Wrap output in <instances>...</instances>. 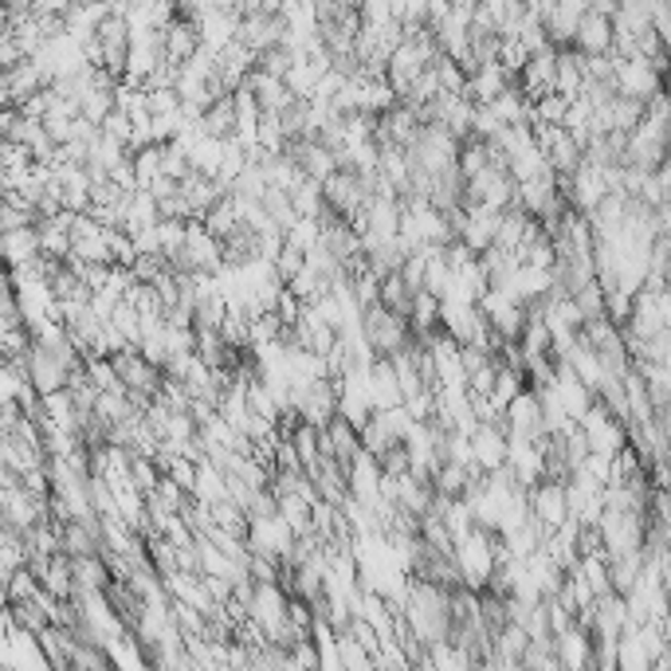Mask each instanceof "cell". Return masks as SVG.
I'll use <instances>...</instances> for the list:
<instances>
[{
	"label": "cell",
	"mask_w": 671,
	"mask_h": 671,
	"mask_svg": "<svg viewBox=\"0 0 671 671\" xmlns=\"http://www.w3.org/2000/svg\"><path fill=\"white\" fill-rule=\"evenodd\" d=\"M130 236H134L138 256H157V251H161V228H157V224H149V228H134Z\"/></svg>",
	"instance_id": "f5cc1de1"
},
{
	"label": "cell",
	"mask_w": 671,
	"mask_h": 671,
	"mask_svg": "<svg viewBox=\"0 0 671 671\" xmlns=\"http://www.w3.org/2000/svg\"><path fill=\"white\" fill-rule=\"evenodd\" d=\"M322 656H318V644H314V636H306V640H299L291 648V668H318Z\"/></svg>",
	"instance_id": "816d5d0a"
},
{
	"label": "cell",
	"mask_w": 671,
	"mask_h": 671,
	"mask_svg": "<svg viewBox=\"0 0 671 671\" xmlns=\"http://www.w3.org/2000/svg\"><path fill=\"white\" fill-rule=\"evenodd\" d=\"M193 499H201V503H216V499H228V476H224L221 463H212L209 456H204V460L197 463Z\"/></svg>",
	"instance_id": "836d02e7"
},
{
	"label": "cell",
	"mask_w": 671,
	"mask_h": 671,
	"mask_svg": "<svg viewBox=\"0 0 671 671\" xmlns=\"http://www.w3.org/2000/svg\"><path fill=\"white\" fill-rule=\"evenodd\" d=\"M503 126H506V122L495 114V107H479V114H476V138H495Z\"/></svg>",
	"instance_id": "db71d44e"
},
{
	"label": "cell",
	"mask_w": 671,
	"mask_h": 671,
	"mask_svg": "<svg viewBox=\"0 0 671 671\" xmlns=\"http://www.w3.org/2000/svg\"><path fill=\"white\" fill-rule=\"evenodd\" d=\"M506 421H511V436L523 440H546V409L538 389H523V393L506 405Z\"/></svg>",
	"instance_id": "8fae6325"
},
{
	"label": "cell",
	"mask_w": 671,
	"mask_h": 671,
	"mask_svg": "<svg viewBox=\"0 0 671 671\" xmlns=\"http://www.w3.org/2000/svg\"><path fill=\"white\" fill-rule=\"evenodd\" d=\"M361 338L373 346L378 358H393L413 342V322H409V314L389 311L385 303H373L361 314Z\"/></svg>",
	"instance_id": "7a4b0ae2"
},
{
	"label": "cell",
	"mask_w": 671,
	"mask_h": 671,
	"mask_svg": "<svg viewBox=\"0 0 671 671\" xmlns=\"http://www.w3.org/2000/svg\"><path fill=\"white\" fill-rule=\"evenodd\" d=\"M479 264H483V271H488L491 287H511V283H515V276H518V267H523V259H518V251L491 244V248L479 256Z\"/></svg>",
	"instance_id": "f546056e"
},
{
	"label": "cell",
	"mask_w": 671,
	"mask_h": 671,
	"mask_svg": "<svg viewBox=\"0 0 671 671\" xmlns=\"http://www.w3.org/2000/svg\"><path fill=\"white\" fill-rule=\"evenodd\" d=\"M44 87H52V79H47V71L40 67V59H20L16 67H4V102L9 107H20L24 99H32L36 91H44Z\"/></svg>",
	"instance_id": "2e32d148"
},
{
	"label": "cell",
	"mask_w": 671,
	"mask_h": 671,
	"mask_svg": "<svg viewBox=\"0 0 671 671\" xmlns=\"http://www.w3.org/2000/svg\"><path fill=\"white\" fill-rule=\"evenodd\" d=\"M663 67L652 64L644 56H616V91L628 94V99L652 102L663 91Z\"/></svg>",
	"instance_id": "277c9868"
},
{
	"label": "cell",
	"mask_w": 671,
	"mask_h": 671,
	"mask_svg": "<svg viewBox=\"0 0 671 671\" xmlns=\"http://www.w3.org/2000/svg\"><path fill=\"white\" fill-rule=\"evenodd\" d=\"M166 56H169V64H189V59L197 56L204 47V36H201V24H197L193 16H177L174 24H166Z\"/></svg>",
	"instance_id": "ffe728a7"
},
{
	"label": "cell",
	"mask_w": 671,
	"mask_h": 671,
	"mask_svg": "<svg viewBox=\"0 0 671 671\" xmlns=\"http://www.w3.org/2000/svg\"><path fill=\"white\" fill-rule=\"evenodd\" d=\"M515 83H518V75L511 71V67H506L503 59H491V64L471 67L463 94H468L471 102H479V107H488V102H495L499 94H506Z\"/></svg>",
	"instance_id": "30bf717a"
},
{
	"label": "cell",
	"mask_w": 671,
	"mask_h": 671,
	"mask_svg": "<svg viewBox=\"0 0 671 671\" xmlns=\"http://www.w3.org/2000/svg\"><path fill=\"white\" fill-rule=\"evenodd\" d=\"M495 232H499V212L495 209H468V224H463L460 239L483 256V251L495 244Z\"/></svg>",
	"instance_id": "83f0119b"
},
{
	"label": "cell",
	"mask_w": 671,
	"mask_h": 671,
	"mask_svg": "<svg viewBox=\"0 0 671 671\" xmlns=\"http://www.w3.org/2000/svg\"><path fill=\"white\" fill-rule=\"evenodd\" d=\"M322 193H326V204H331L338 216H346V221H358L361 212H366V204L373 201L366 177H361L358 169H346V166H338L326 181H322Z\"/></svg>",
	"instance_id": "3957f363"
},
{
	"label": "cell",
	"mask_w": 671,
	"mask_h": 671,
	"mask_svg": "<svg viewBox=\"0 0 671 671\" xmlns=\"http://www.w3.org/2000/svg\"><path fill=\"white\" fill-rule=\"evenodd\" d=\"M530 511L550 530H558L570 518V488H566V479H543L538 488H530Z\"/></svg>",
	"instance_id": "4fadbf2b"
},
{
	"label": "cell",
	"mask_w": 671,
	"mask_h": 671,
	"mask_svg": "<svg viewBox=\"0 0 671 671\" xmlns=\"http://www.w3.org/2000/svg\"><path fill=\"white\" fill-rule=\"evenodd\" d=\"M652 652H648V644L640 640L636 628H628L620 640H616V668H628V671H640V668H652Z\"/></svg>",
	"instance_id": "d590c367"
},
{
	"label": "cell",
	"mask_w": 671,
	"mask_h": 671,
	"mask_svg": "<svg viewBox=\"0 0 671 671\" xmlns=\"http://www.w3.org/2000/svg\"><path fill=\"white\" fill-rule=\"evenodd\" d=\"M369 396H373V409L405 405V389H401V378H396L393 358L373 361V369H369Z\"/></svg>",
	"instance_id": "cb8c5ba5"
},
{
	"label": "cell",
	"mask_w": 671,
	"mask_h": 671,
	"mask_svg": "<svg viewBox=\"0 0 671 671\" xmlns=\"http://www.w3.org/2000/svg\"><path fill=\"white\" fill-rule=\"evenodd\" d=\"M294 526L283 515H267V518H248V546L256 553H271L287 566L294 553Z\"/></svg>",
	"instance_id": "52a82bcc"
},
{
	"label": "cell",
	"mask_w": 671,
	"mask_h": 671,
	"mask_svg": "<svg viewBox=\"0 0 671 671\" xmlns=\"http://www.w3.org/2000/svg\"><path fill=\"white\" fill-rule=\"evenodd\" d=\"M644 578V550H633V553H613L608 558V581H613V593H633Z\"/></svg>",
	"instance_id": "1f68e13d"
},
{
	"label": "cell",
	"mask_w": 671,
	"mask_h": 671,
	"mask_svg": "<svg viewBox=\"0 0 671 671\" xmlns=\"http://www.w3.org/2000/svg\"><path fill=\"white\" fill-rule=\"evenodd\" d=\"M405 616L413 625L416 636H424L428 644L451 640V589L436 585V581L413 578V589H409L405 601Z\"/></svg>",
	"instance_id": "6da1fadb"
},
{
	"label": "cell",
	"mask_w": 671,
	"mask_h": 671,
	"mask_svg": "<svg viewBox=\"0 0 671 671\" xmlns=\"http://www.w3.org/2000/svg\"><path fill=\"white\" fill-rule=\"evenodd\" d=\"M585 87V52L578 47H558V91L566 99H578Z\"/></svg>",
	"instance_id": "4dcf8cb0"
},
{
	"label": "cell",
	"mask_w": 671,
	"mask_h": 671,
	"mask_svg": "<svg viewBox=\"0 0 671 671\" xmlns=\"http://www.w3.org/2000/svg\"><path fill=\"white\" fill-rule=\"evenodd\" d=\"M201 126L209 138H236L239 134V111H236V99L224 94V99H212L209 107L201 111Z\"/></svg>",
	"instance_id": "4316f807"
},
{
	"label": "cell",
	"mask_w": 671,
	"mask_h": 671,
	"mask_svg": "<svg viewBox=\"0 0 671 671\" xmlns=\"http://www.w3.org/2000/svg\"><path fill=\"white\" fill-rule=\"evenodd\" d=\"M616 44V24L613 16H601V12H589L581 16L578 24V36H573V47L585 52V56H608Z\"/></svg>",
	"instance_id": "ac0fdd59"
},
{
	"label": "cell",
	"mask_w": 671,
	"mask_h": 671,
	"mask_svg": "<svg viewBox=\"0 0 671 671\" xmlns=\"http://www.w3.org/2000/svg\"><path fill=\"white\" fill-rule=\"evenodd\" d=\"M553 652L561 668H593V633L585 625H573L553 636Z\"/></svg>",
	"instance_id": "d4e9b609"
},
{
	"label": "cell",
	"mask_w": 671,
	"mask_h": 671,
	"mask_svg": "<svg viewBox=\"0 0 671 671\" xmlns=\"http://www.w3.org/2000/svg\"><path fill=\"white\" fill-rule=\"evenodd\" d=\"M413 299H416V291L405 283V276H401V271H393V276L381 279V303H385L389 311L409 314V311H413Z\"/></svg>",
	"instance_id": "60d3db41"
},
{
	"label": "cell",
	"mask_w": 671,
	"mask_h": 671,
	"mask_svg": "<svg viewBox=\"0 0 671 671\" xmlns=\"http://www.w3.org/2000/svg\"><path fill=\"white\" fill-rule=\"evenodd\" d=\"M601 534H605V558H613V553L644 550V538H648V515H633V511H605V515H601Z\"/></svg>",
	"instance_id": "8992f818"
},
{
	"label": "cell",
	"mask_w": 671,
	"mask_h": 671,
	"mask_svg": "<svg viewBox=\"0 0 671 671\" xmlns=\"http://www.w3.org/2000/svg\"><path fill=\"white\" fill-rule=\"evenodd\" d=\"M287 32H291V24H287V16L283 12H276V9H256V12H248L244 16V24H239V36L236 40H244V44L251 47V52H267V47H279L287 40Z\"/></svg>",
	"instance_id": "9c48e42d"
},
{
	"label": "cell",
	"mask_w": 671,
	"mask_h": 671,
	"mask_svg": "<svg viewBox=\"0 0 671 671\" xmlns=\"http://www.w3.org/2000/svg\"><path fill=\"white\" fill-rule=\"evenodd\" d=\"M102 134H107V138H119V142H134V119H130L126 111H122V107H114L111 114H107V122H102Z\"/></svg>",
	"instance_id": "681fc988"
},
{
	"label": "cell",
	"mask_w": 671,
	"mask_h": 671,
	"mask_svg": "<svg viewBox=\"0 0 671 671\" xmlns=\"http://www.w3.org/2000/svg\"><path fill=\"white\" fill-rule=\"evenodd\" d=\"M130 271H134V283H157V279L169 271V256L166 251H157V256H138L130 264Z\"/></svg>",
	"instance_id": "bcb514c9"
},
{
	"label": "cell",
	"mask_w": 671,
	"mask_h": 671,
	"mask_svg": "<svg viewBox=\"0 0 671 671\" xmlns=\"http://www.w3.org/2000/svg\"><path fill=\"white\" fill-rule=\"evenodd\" d=\"M4 256H9V267L32 264V259L44 256V251H40V232H36V224H32V228H12V232H4Z\"/></svg>",
	"instance_id": "e575fe53"
},
{
	"label": "cell",
	"mask_w": 671,
	"mask_h": 671,
	"mask_svg": "<svg viewBox=\"0 0 671 671\" xmlns=\"http://www.w3.org/2000/svg\"><path fill=\"white\" fill-rule=\"evenodd\" d=\"M248 87L256 91L264 114H279L287 102H294V91L287 87L283 75H271V71H264V67H256V71L248 75Z\"/></svg>",
	"instance_id": "484cf974"
},
{
	"label": "cell",
	"mask_w": 671,
	"mask_h": 671,
	"mask_svg": "<svg viewBox=\"0 0 671 671\" xmlns=\"http://www.w3.org/2000/svg\"><path fill=\"white\" fill-rule=\"evenodd\" d=\"M102 668H114L111 648H107V644H99V640H79V636H75L71 671H102Z\"/></svg>",
	"instance_id": "8d00e7d4"
},
{
	"label": "cell",
	"mask_w": 671,
	"mask_h": 671,
	"mask_svg": "<svg viewBox=\"0 0 671 671\" xmlns=\"http://www.w3.org/2000/svg\"><path fill=\"white\" fill-rule=\"evenodd\" d=\"M287 608H291V593H287L279 581H256V597H251V616H256L264 628H276L279 620H287Z\"/></svg>",
	"instance_id": "7402d4cb"
},
{
	"label": "cell",
	"mask_w": 671,
	"mask_h": 671,
	"mask_svg": "<svg viewBox=\"0 0 671 671\" xmlns=\"http://www.w3.org/2000/svg\"><path fill=\"white\" fill-rule=\"evenodd\" d=\"M361 448H366V444H361V428L346 413H338L331 424H322V456H334L338 463L350 468V460Z\"/></svg>",
	"instance_id": "9a60e30c"
},
{
	"label": "cell",
	"mask_w": 671,
	"mask_h": 671,
	"mask_svg": "<svg viewBox=\"0 0 671 671\" xmlns=\"http://www.w3.org/2000/svg\"><path fill=\"white\" fill-rule=\"evenodd\" d=\"M495 381H499V361H488V366H479L476 373L468 378L471 396H491V393H495Z\"/></svg>",
	"instance_id": "f907efd6"
},
{
	"label": "cell",
	"mask_w": 671,
	"mask_h": 671,
	"mask_svg": "<svg viewBox=\"0 0 671 671\" xmlns=\"http://www.w3.org/2000/svg\"><path fill=\"white\" fill-rule=\"evenodd\" d=\"M381 479H385L381 460L369 448H361L350 460V495L366 506H378L381 503Z\"/></svg>",
	"instance_id": "e0dca14e"
},
{
	"label": "cell",
	"mask_w": 671,
	"mask_h": 671,
	"mask_svg": "<svg viewBox=\"0 0 671 671\" xmlns=\"http://www.w3.org/2000/svg\"><path fill=\"white\" fill-rule=\"evenodd\" d=\"M471 451H476V463L483 471H495L511 456V433L495 421H479V428L471 433Z\"/></svg>",
	"instance_id": "5bb4252c"
},
{
	"label": "cell",
	"mask_w": 671,
	"mask_h": 671,
	"mask_svg": "<svg viewBox=\"0 0 671 671\" xmlns=\"http://www.w3.org/2000/svg\"><path fill=\"white\" fill-rule=\"evenodd\" d=\"M361 444H366L373 456H381L385 448H393V444H401V436L389 428V421L381 413H373L366 424H361Z\"/></svg>",
	"instance_id": "b9f144b4"
},
{
	"label": "cell",
	"mask_w": 671,
	"mask_h": 671,
	"mask_svg": "<svg viewBox=\"0 0 671 671\" xmlns=\"http://www.w3.org/2000/svg\"><path fill=\"white\" fill-rule=\"evenodd\" d=\"M264 209L267 216L279 224V228H291L294 221H299V209H294L291 201V189H279V184H267V193H264Z\"/></svg>",
	"instance_id": "ab89813d"
},
{
	"label": "cell",
	"mask_w": 671,
	"mask_h": 671,
	"mask_svg": "<svg viewBox=\"0 0 671 671\" xmlns=\"http://www.w3.org/2000/svg\"><path fill=\"white\" fill-rule=\"evenodd\" d=\"M553 267H538V264H523L518 267L515 283H511V291L523 299V303H534V299H546V294L553 291Z\"/></svg>",
	"instance_id": "f1b7e54d"
},
{
	"label": "cell",
	"mask_w": 671,
	"mask_h": 671,
	"mask_svg": "<svg viewBox=\"0 0 671 671\" xmlns=\"http://www.w3.org/2000/svg\"><path fill=\"white\" fill-rule=\"evenodd\" d=\"M256 259H264V232L251 228L248 221H239L236 232L224 236V264L248 267V264H256Z\"/></svg>",
	"instance_id": "603a6c76"
},
{
	"label": "cell",
	"mask_w": 671,
	"mask_h": 671,
	"mask_svg": "<svg viewBox=\"0 0 671 671\" xmlns=\"http://www.w3.org/2000/svg\"><path fill=\"white\" fill-rule=\"evenodd\" d=\"M663 94H668V99H671V75H668V79H663Z\"/></svg>",
	"instance_id": "9f6ffc18"
},
{
	"label": "cell",
	"mask_w": 671,
	"mask_h": 671,
	"mask_svg": "<svg viewBox=\"0 0 671 671\" xmlns=\"http://www.w3.org/2000/svg\"><path fill=\"white\" fill-rule=\"evenodd\" d=\"M40 644H44L47 660H52V671H71V652H75V628L64 625H47L40 633Z\"/></svg>",
	"instance_id": "d6a6232c"
},
{
	"label": "cell",
	"mask_w": 671,
	"mask_h": 671,
	"mask_svg": "<svg viewBox=\"0 0 671 671\" xmlns=\"http://www.w3.org/2000/svg\"><path fill=\"white\" fill-rule=\"evenodd\" d=\"M378 460H381V471H385V476H409V471H413V456H409L405 440L393 444V448H385Z\"/></svg>",
	"instance_id": "c3c4849f"
},
{
	"label": "cell",
	"mask_w": 671,
	"mask_h": 671,
	"mask_svg": "<svg viewBox=\"0 0 671 671\" xmlns=\"http://www.w3.org/2000/svg\"><path fill=\"white\" fill-rule=\"evenodd\" d=\"M518 87H523L526 99H543V94L558 91V47H546V52H534L530 59L518 71Z\"/></svg>",
	"instance_id": "7c38bea8"
},
{
	"label": "cell",
	"mask_w": 671,
	"mask_h": 671,
	"mask_svg": "<svg viewBox=\"0 0 671 671\" xmlns=\"http://www.w3.org/2000/svg\"><path fill=\"white\" fill-rule=\"evenodd\" d=\"M561 189H566V197H570L573 209L585 212V216H593L597 204L613 193V189H608V174L601 166H593V161H581V169L570 177V181L561 184Z\"/></svg>",
	"instance_id": "ba28073f"
},
{
	"label": "cell",
	"mask_w": 671,
	"mask_h": 671,
	"mask_svg": "<svg viewBox=\"0 0 671 671\" xmlns=\"http://www.w3.org/2000/svg\"><path fill=\"white\" fill-rule=\"evenodd\" d=\"M570 107H573V99H566L561 91L543 94V99L534 102V111H538V126H566Z\"/></svg>",
	"instance_id": "7bdbcfd3"
},
{
	"label": "cell",
	"mask_w": 671,
	"mask_h": 671,
	"mask_svg": "<svg viewBox=\"0 0 671 671\" xmlns=\"http://www.w3.org/2000/svg\"><path fill=\"white\" fill-rule=\"evenodd\" d=\"M479 613H483V625L499 633L503 625H511V597L495 589H479Z\"/></svg>",
	"instance_id": "f35d334b"
},
{
	"label": "cell",
	"mask_w": 671,
	"mask_h": 671,
	"mask_svg": "<svg viewBox=\"0 0 671 671\" xmlns=\"http://www.w3.org/2000/svg\"><path fill=\"white\" fill-rule=\"evenodd\" d=\"M29 381L40 389V393H59V389H67V381H71V369L64 366L59 358H52V354L44 350V346H36V338H32V350H29Z\"/></svg>",
	"instance_id": "d6986e66"
},
{
	"label": "cell",
	"mask_w": 671,
	"mask_h": 671,
	"mask_svg": "<svg viewBox=\"0 0 671 671\" xmlns=\"http://www.w3.org/2000/svg\"><path fill=\"white\" fill-rule=\"evenodd\" d=\"M224 154H228V142H224V138H209V134H204V138L197 142V149H193L189 157H193V169H197V174L221 177Z\"/></svg>",
	"instance_id": "74e56055"
},
{
	"label": "cell",
	"mask_w": 671,
	"mask_h": 671,
	"mask_svg": "<svg viewBox=\"0 0 671 671\" xmlns=\"http://www.w3.org/2000/svg\"><path fill=\"white\" fill-rule=\"evenodd\" d=\"M271 264H276V276L283 279V283H291V279L306 267V251H303V248H294L291 239H287L283 251H279V256L271 259Z\"/></svg>",
	"instance_id": "7dc6e473"
},
{
	"label": "cell",
	"mask_w": 671,
	"mask_h": 671,
	"mask_svg": "<svg viewBox=\"0 0 671 671\" xmlns=\"http://www.w3.org/2000/svg\"><path fill=\"white\" fill-rule=\"evenodd\" d=\"M181 197L189 201V212H193V221H201V216L212 209V204L228 197V181H221V177H209V174H189V177L181 181Z\"/></svg>",
	"instance_id": "44dd1931"
},
{
	"label": "cell",
	"mask_w": 671,
	"mask_h": 671,
	"mask_svg": "<svg viewBox=\"0 0 671 671\" xmlns=\"http://www.w3.org/2000/svg\"><path fill=\"white\" fill-rule=\"evenodd\" d=\"M573 303L581 306V314H585V322H597V318H608V306H605V287H601V279H593V283H585L578 294H573Z\"/></svg>",
	"instance_id": "f6af8a7d"
},
{
	"label": "cell",
	"mask_w": 671,
	"mask_h": 671,
	"mask_svg": "<svg viewBox=\"0 0 671 671\" xmlns=\"http://www.w3.org/2000/svg\"><path fill=\"white\" fill-rule=\"evenodd\" d=\"M71 4L75 0H36V12H44V16H64Z\"/></svg>",
	"instance_id": "11a10c76"
},
{
	"label": "cell",
	"mask_w": 671,
	"mask_h": 671,
	"mask_svg": "<svg viewBox=\"0 0 671 671\" xmlns=\"http://www.w3.org/2000/svg\"><path fill=\"white\" fill-rule=\"evenodd\" d=\"M201 221L209 224V228L224 239V236H228V232H236V224H239V209H236V201H232V197H224V201H216L209 212H204Z\"/></svg>",
	"instance_id": "ee69618b"
},
{
	"label": "cell",
	"mask_w": 671,
	"mask_h": 671,
	"mask_svg": "<svg viewBox=\"0 0 671 671\" xmlns=\"http://www.w3.org/2000/svg\"><path fill=\"white\" fill-rule=\"evenodd\" d=\"M0 515L4 526H16V530L29 534L32 526H40L44 518H52V495H40L32 488H4L0 491Z\"/></svg>",
	"instance_id": "5b68a950"
}]
</instances>
